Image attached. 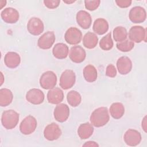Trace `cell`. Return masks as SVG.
<instances>
[{"label": "cell", "mask_w": 147, "mask_h": 147, "mask_svg": "<svg viewBox=\"0 0 147 147\" xmlns=\"http://www.w3.org/2000/svg\"><path fill=\"white\" fill-rule=\"evenodd\" d=\"M90 122L92 126L100 127L106 125L110 120L109 110L106 107H100L93 111L90 116Z\"/></svg>", "instance_id": "obj_1"}, {"label": "cell", "mask_w": 147, "mask_h": 147, "mask_svg": "<svg viewBox=\"0 0 147 147\" xmlns=\"http://www.w3.org/2000/svg\"><path fill=\"white\" fill-rule=\"evenodd\" d=\"M19 114L13 110L4 111L1 116V123L2 126L7 130L14 129L19 121Z\"/></svg>", "instance_id": "obj_2"}, {"label": "cell", "mask_w": 147, "mask_h": 147, "mask_svg": "<svg viewBox=\"0 0 147 147\" xmlns=\"http://www.w3.org/2000/svg\"><path fill=\"white\" fill-rule=\"evenodd\" d=\"M57 83V76L51 71L44 72L40 79V86L45 90H51L55 87Z\"/></svg>", "instance_id": "obj_3"}, {"label": "cell", "mask_w": 147, "mask_h": 147, "mask_svg": "<svg viewBox=\"0 0 147 147\" xmlns=\"http://www.w3.org/2000/svg\"><path fill=\"white\" fill-rule=\"evenodd\" d=\"M37 125L36 119L32 115L26 117L20 125V130L24 135H29L33 133Z\"/></svg>", "instance_id": "obj_4"}, {"label": "cell", "mask_w": 147, "mask_h": 147, "mask_svg": "<svg viewBox=\"0 0 147 147\" xmlns=\"http://www.w3.org/2000/svg\"><path fill=\"white\" fill-rule=\"evenodd\" d=\"M76 81L75 72L71 69L63 71L60 78L59 85L63 90H68L73 87Z\"/></svg>", "instance_id": "obj_5"}, {"label": "cell", "mask_w": 147, "mask_h": 147, "mask_svg": "<svg viewBox=\"0 0 147 147\" xmlns=\"http://www.w3.org/2000/svg\"><path fill=\"white\" fill-rule=\"evenodd\" d=\"M146 29L141 26H133L129 32V37L133 42L140 43L142 41L146 42Z\"/></svg>", "instance_id": "obj_6"}, {"label": "cell", "mask_w": 147, "mask_h": 147, "mask_svg": "<svg viewBox=\"0 0 147 147\" xmlns=\"http://www.w3.org/2000/svg\"><path fill=\"white\" fill-rule=\"evenodd\" d=\"M65 41L70 45H76L80 42L82 33L77 28L71 27L67 30L64 34Z\"/></svg>", "instance_id": "obj_7"}, {"label": "cell", "mask_w": 147, "mask_h": 147, "mask_svg": "<svg viewBox=\"0 0 147 147\" xmlns=\"http://www.w3.org/2000/svg\"><path fill=\"white\" fill-rule=\"evenodd\" d=\"M61 135V130L59 126L55 122L48 125L44 130V136L48 141L57 140Z\"/></svg>", "instance_id": "obj_8"}, {"label": "cell", "mask_w": 147, "mask_h": 147, "mask_svg": "<svg viewBox=\"0 0 147 147\" xmlns=\"http://www.w3.org/2000/svg\"><path fill=\"white\" fill-rule=\"evenodd\" d=\"M130 20L135 24L144 22L146 18V12L145 9L140 6L132 7L129 13Z\"/></svg>", "instance_id": "obj_9"}, {"label": "cell", "mask_w": 147, "mask_h": 147, "mask_svg": "<svg viewBox=\"0 0 147 147\" xmlns=\"http://www.w3.org/2000/svg\"><path fill=\"white\" fill-rule=\"evenodd\" d=\"M28 31L33 36H38L41 34L44 29L42 21L37 17H32L27 24Z\"/></svg>", "instance_id": "obj_10"}, {"label": "cell", "mask_w": 147, "mask_h": 147, "mask_svg": "<svg viewBox=\"0 0 147 147\" xmlns=\"http://www.w3.org/2000/svg\"><path fill=\"white\" fill-rule=\"evenodd\" d=\"M142 137L139 131L135 129H129L123 136V140L126 144L130 146L138 145L141 141Z\"/></svg>", "instance_id": "obj_11"}, {"label": "cell", "mask_w": 147, "mask_h": 147, "mask_svg": "<svg viewBox=\"0 0 147 147\" xmlns=\"http://www.w3.org/2000/svg\"><path fill=\"white\" fill-rule=\"evenodd\" d=\"M55 41V33L53 31H47L39 37L37 41V45L42 49H48L52 47Z\"/></svg>", "instance_id": "obj_12"}, {"label": "cell", "mask_w": 147, "mask_h": 147, "mask_svg": "<svg viewBox=\"0 0 147 147\" xmlns=\"http://www.w3.org/2000/svg\"><path fill=\"white\" fill-rule=\"evenodd\" d=\"M2 20L7 24L16 23L20 18L19 12L13 7L5 8L1 13Z\"/></svg>", "instance_id": "obj_13"}, {"label": "cell", "mask_w": 147, "mask_h": 147, "mask_svg": "<svg viewBox=\"0 0 147 147\" xmlns=\"http://www.w3.org/2000/svg\"><path fill=\"white\" fill-rule=\"evenodd\" d=\"M55 119L59 122H64L69 116V108L65 103H59L55 108L53 111Z\"/></svg>", "instance_id": "obj_14"}, {"label": "cell", "mask_w": 147, "mask_h": 147, "mask_svg": "<svg viewBox=\"0 0 147 147\" xmlns=\"http://www.w3.org/2000/svg\"><path fill=\"white\" fill-rule=\"evenodd\" d=\"M26 99L33 105H40L44 102L45 95L44 92L38 88L29 90L26 94Z\"/></svg>", "instance_id": "obj_15"}, {"label": "cell", "mask_w": 147, "mask_h": 147, "mask_svg": "<svg viewBox=\"0 0 147 147\" xmlns=\"http://www.w3.org/2000/svg\"><path fill=\"white\" fill-rule=\"evenodd\" d=\"M86 57V52L83 47L80 45H76L71 47L69 53L70 60L75 63L83 62Z\"/></svg>", "instance_id": "obj_16"}, {"label": "cell", "mask_w": 147, "mask_h": 147, "mask_svg": "<svg viewBox=\"0 0 147 147\" xmlns=\"http://www.w3.org/2000/svg\"><path fill=\"white\" fill-rule=\"evenodd\" d=\"M132 62L129 57L126 56L120 57L117 61V68L121 75H127L132 69Z\"/></svg>", "instance_id": "obj_17"}, {"label": "cell", "mask_w": 147, "mask_h": 147, "mask_svg": "<svg viewBox=\"0 0 147 147\" xmlns=\"http://www.w3.org/2000/svg\"><path fill=\"white\" fill-rule=\"evenodd\" d=\"M78 24L83 29H88L92 24V18L89 13L85 10L79 11L76 16Z\"/></svg>", "instance_id": "obj_18"}, {"label": "cell", "mask_w": 147, "mask_h": 147, "mask_svg": "<svg viewBox=\"0 0 147 147\" xmlns=\"http://www.w3.org/2000/svg\"><path fill=\"white\" fill-rule=\"evenodd\" d=\"M64 99V92L59 87H54L47 93V100L49 103L53 105L60 103Z\"/></svg>", "instance_id": "obj_19"}, {"label": "cell", "mask_w": 147, "mask_h": 147, "mask_svg": "<svg viewBox=\"0 0 147 147\" xmlns=\"http://www.w3.org/2000/svg\"><path fill=\"white\" fill-rule=\"evenodd\" d=\"M4 63L9 68L17 67L21 63V57L18 53L15 52H9L4 57Z\"/></svg>", "instance_id": "obj_20"}, {"label": "cell", "mask_w": 147, "mask_h": 147, "mask_svg": "<svg viewBox=\"0 0 147 147\" xmlns=\"http://www.w3.org/2000/svg\"><path fill=\"white\" fill-rule=\"evenodd\" d=\"M68 47L64 43H57L52 49L53 55L58 59H65L68 55Z\"/></svg>", "instance_id": "obj_21"}, {"label": "cell", "mask_w": 147, "mask_h": 147, "mask_svg": "<svg viewBox=\"0 0 147 147\" xmlns=\"http://www.w3.org/2000/svg\"><path fill=\"white\" fill-rule=\"evenodd\" d=\"M109 27V23L105 19L99 18L95 20L92 29L95 33L99 35H102L108 31Z\"/></svg>", "instance_id": "obj_22"}, {"label": "cell", "mask_w": 147, "mask_h": 147, "mask_svg": "<svg viewBox=\"0 0 147 147\" xmlns=\"http://www.w3.org/2000/svg\"><path fill=\"white\" fill-rule=\"evenodd\" d=\"M78 134L82 140H86L90 138L94 132V127L92 124L86 122L81 124L77 130Z\"/></svg>", "instance_id": "obj_23"}, {"label": "cell", "mask_w": 147, "mask_h": 147, "mask_svg": "<svg viewBox=\"0 0 147 147\" xmlns=\"http://www.w3.org/2000/svg\"><path fill=\"white\" fill-rule=\"evenodd\" d=\"M98 38L95 33L88 32L83 38V44L87 49H93L98 44Z\"/></svg>", "instance_id": "obj_24"}, {"label": "cell", "mask_w": 147, "mask_h": 147, "mask_svg": "<svg viewBox=\"0 0 147 147\" xmlns=\"http://www.w3.org/2000/svg\"><path fill=\"white\" fill-rule=\"evenodd\" d=\"M109 112L111 116L118 119L122 117L125 113V107L120 102H115L111 104L109 109Z\"/></svg>", "instance_id": "obj_25"}, {"label": "cell", "mask_w": 147, "mask_h": 147, "mask_svg": "<svg viewBox=\"0 0 147 147\" xmlns=\"http://www.w3.org/2000/svg\"><path fill=\"white\" fill-rule=\"evenodd\" d=\"M83 74L84 79L87 82L90 83L95 82L98 76V72L96 68L91 64L87 65L84 68Z\"/></svg>", "instance_id": "obj_26"}, {"label": "cell", "mask_w": 147, "mask_h": 147, "mask_svg": "<svg viewBox=\"0 0 147 147\" xmlns=\"http://www.w3.org/2000/svg\"><path fill=\"white\" fill-rule=\"evenodd\" d=\"M13 95L11 91L8 88H3L0 90V106L6 107L9 106L13 101Z\"/></svg>", "instance_id": "obj_27"}, {"label": "cell", "mask_w": 147, "mask_h": 147, "mask_svg": "<svg viewBox=\"0 0 147 147\" xmlns=\"http://www.w3.org/2000/svg\"><path fill=\"white\" fill-rule=\"evenodd\" d=\"M113 34L115 41L120 42L126 40L127 37V32L125 27L118 26L114 29Z\"/></svg>", "instance_id": "obj_28"}, {"label": "cell", "mask_w": 147, "mask_h": 147, "mask_svg": "<svg viewBox=\"0 0 147 147\" xmlns=\"http://www.w3.org/2000/svg\"><path fill=\"white\" fill-rule=\"evenodd\" d=\"M67 100L70 106L75 107L78 106L81 103L82 96L76 91L71 90L67 95Z\"/></svg>", "instance_id": "obj_29"}, {"label": "cell", "mask_w": 147, "mask_h": 147, "mask_svg": "<svg viewBox=\"0 0 147 147\" xmlns=\"http://www.w3.org/2000/svg\"><path fill=\"white\" fill-rule=\"evenodd\" d=\"M113 41L111 37V32H109L103 36L99 41L100 48L104 51H109L113 47Z\"/></svg>", "instance_id": "obj_30"}, {"label": "cell", "mask_w": 147, "mask_h": 147, "mask_svg": "<svg viewBox=\"0 0 147 147\" xmlns=\"http://www.w3.org/2000/svg\"><path fill=\"white\" fill-rule=\"evenodd\" d=\"M116 47L119 51L123 52H127L130 51L134 48V44L130 40H125L123 41L117 42Z\"/></svg>", "instance_id": "obj_31"}, {"label": "cell", "mask_w": 147, "mask_h": 147, "mask_svg": "<svg viewBox=\"0 0 147 147\" xmlns=\"http://www.w3.org/2000/svg\"><path fill=\"white\" fill-rule=\"evenodd\" d=\"M100 3V1H99V0H95V1L86 0V1H84L85 7L90 11H94V10H96L99 7Z\"/></svg>", "instance_id": "obj_32"}, {"label": "cell", "mask_w": 147, "mask_h": 147, "mask_svg": "<svg viewBox=\"0 0 147 147\" xmlns=\"http://www.w3.org/2000/svg\"><path fill=\"white\" fill-rule=\"evenodd\" d=\"M43 2L47 7L53 9L59 6L60 0H44Z\"/></svg>", "instance_id": "obj_33"}, {"label": "cell", "mask_w": 147, "mask_h": 147, "mask_svg": "<svg viewBox=\"0 0 147 147\" xmlns=\"http://www.w3.org/2000/svg\"><path fill=\"white\" fill-rule=\"evenodd\" d=\"M106 75L110 78H114L117 75V69L113 64H110L107 66Z\"/></svg>", "instance_id": "obj_34"}, {"label": "cell", "mask_w": 147, "mask_h": 147, "mask_svg": "<svg viewBox=\"0 0 147 147\" xmlns=\"http://www.w3.org/2000/svg\"><path fill=\"white\" fill-rule=\"evenodd\" d=\"M115 3L121 8H126L131 5L132 1L130 0H117Z\"/></svg>", "instance_id": "obj_35"}, {"label": "cell", "mask_w": 147, "mask_h": 147, "mask_svg": "<svg viewBox=\"0 0 147 147\" xmlns=\"http://www.w3.org/2000/svg\"><path fill=\"white\" fill-rule=\"evenodd\" d=\"M83 146H99V145L95 141H89L87 142H86L85 144L83 145Z\"/></svg>", "instance_id": "obj_36"}, {"label": "cell", "mask_w": 147, "mask_h": 147, "mask_svg": "<svg viewBox=\"0 0 147 147\" xmlns=\"http://www.w3.org/2000/svg\"><path fill=\"white\" fill-rule=\"evenodd\" d=\"M141 126L144 130L145 133H146V128H147V125H146V116H145L144 118H143L142 121V123H141Z\"/></svg>", "instance_id": "obj_37"}, {"label": "cell", "mask_w": 147, "mask_h": 147, "mask_svg": "<svg viewBox=\"0 0 147 147\" xmlns=\"http://www.w3.org/2000/svg\"><path fill=\"white\" fill-rule=\"evenodd\" d=\"M0 4H1V9H2L3 7L6 5V1H0Z\"/></svg>", "instance_id": "obj_38"}, {"label": "cell", "mask_w": 147, "mask_h": 147, "mask_svg": "<svg viewBox=\"0 0 147 147\" xmlns=\"http://www.w3.org/2000/svg\"><path fill=\"white\" fill-rule=\"evenodd\" d=\"M63 2L67 4H71V3H74L75 2V1H63Z\"/></svg>", "instance_id": "obj_39"}, {"label": "cell", "mask_w": 147, "mask_h": 147, "mask_svg": "<svg viewBox=\"0 0 147 147\" xmlns=\"http://www.w3.org/2000/svg\"><path fill=\"white\" fill-rule=\"evenodd\" d=\"M1 79H2V80H1V86H2V84H3V74H2V73L1 72Z\"/></svg>", "instance_id": "obj_40"}]
</instances>
